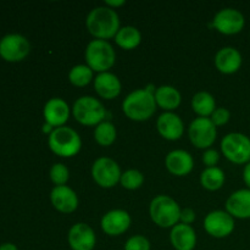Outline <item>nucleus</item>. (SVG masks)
Returning a JSON list of instances; mask_svg holds the SVG:
<instances>
[{
	"mask_svg": "<svg viewBox=\"0 0 250 250\" xmlns=\"http://www.w3.org/2000/svg\"><path fill=\"white\" fill-rule=\"evenodd\" d=\"M87 28L97 39L112 38L120 29V19L114 9L109 6H98L90 10L85 20Z\"/></svg>",
	"mask_w": 250,
	"mask_h": 250,
	"instance_id": "obj_1",
	"label": "nucleus"
},
{
	"mask_svg": "<svg viewBox=\"0 0 250 250\" xmlns=\"http://www.w3.org/2000/svg\"><path fill=\"white\" fill-rule=\"evenodd\" d=\"M122 110L127 117L134 121H146L150 119L156 110L154 93L148 89H137L129 93L122 103Z\"/></svg>",
	"mask_w": 250,
	"mask_h": 250,
	"instance_id": "obj_2",
	"label": "nucleus"
},
{
	"mask_svg": "<svg viewBox=\"0 0 250 250\" xmlns=\"http://www.w3.org/2000/svg\"><path fill=\"white\" fill-rule=\"evenodd\" d=\"M49 146L56 155L70 158L81 150L82 141L77 132L67 126L56 127L49 136Z\"/></svg>",
	"mask_w": 250,
	"mask_h": 250,
	"instance_id": "obj_3",
	"label": "nucleus"
},
{
	"mask_svg": "<svg viewBox=\"0 0 250 250\" xmlns=\"http://www.w3.org/2000/svg\"><path fill=\"white\" fill-rule=\"evenodd\" d=\"M150 217L158 226L168 229L180 221L181 209L175 199L168 195H158L150 203Z\"/></svg>",
	"mask_w": 250,
	"mask_h": 250,
	"instance_id": "obj_4",
	"label": "nucleus"
},
{
	"mask_svg": "<svg viewBox=\"0 0 250 250\" xmlns=\"http://www.w3.org/2000/svg\"><path fill=\"white\" fill-rule=\"evenodd\" d=\"M116 60V53L107 41L94 39L89 42L85 49V61L87 65L97 72H107L114 66Z\"/></svg>",
	"mask_w": 250,
	"mask_h": 250,
	"instance_id": "obj_5",
	"label": "nucleus"
},
{
	"mask_svg": "<svg viewBox=\"0 0 250 250\" xmlns=\"http://www.w3.org/2000/svg\"><path fill=\"white\" fill-rule=\"evenodd\" d=\"M72 114L80 124L85 126H94L103 122L106 111L104 105L97 98L87 95L76 100L72 107Z\"/></svg>",
	"mask_w": 250,
	"mask_h": 250,
	"instance_id": "obj_6",
	"label": "nucleus"
},
{
	"mask_svg": "<svg viewBox=\"0 0 250 250\" xmlns=\"http://www.w3.org/2000/svg\"><path fill=\"white\" fill-rule=\"evenodd\" d=\"M221 150L234 164H248L250 161V138L239 132L226 134L221 141Z\"/></svg>",
	"mask_w": 250,
	"mask_h": 250,
	"instance_id": "obj_7",
	"label": "nucleus"
},
{
	"mask_svg": "<svg viewBox=\"0 0 250 250\" xmlns=\"http://www.w3.org/2000/svg\"><path fill=\"white\" fill-rule=\"evenodd\" d=\"M121 175V170L116 161L106 156L97 159L93 164L92 176L95 182L103 188H111L116 186Z\"/></svg>",
	"mask_w": 250,
	"mask_h": 250,
	"instance_id": "obj_8",
	"label": "nucleus"
},
{
	"mask_svg": "<svg viewBox=\"0 0 250 250\" xmlns=\"http://www.w3.org/2000/svg\"><path fill=\"white\" fill-rule=\"evenodd\" d=\"M190 142L197 148H209L216 139V126L209 117H198L189 125Z\"/></svg>",
	"mask_w": 250,
	"mask_h": 250,
	"instance_id": "obj_9",
	"label": "nucleus"
},
{
	"mask_svg": "<svg viewBox=\"0 0 250 250\" xmlns=\"http://www.w3.org/2000/svg\"><path fill=\"white\" fill-rule=\"evenodd\" d=\"M246 19L239 10L233 7H225L215 15L212 26L224 34H237L244 28Z\"/></svg>",
	"mask_w": 250,
	"mask_h": 250,
	"instance_id": "obj_10",
	"label": "nucleus"
},
{
	"mask_svg": "<svg viewBox=\"0 0 250 250\" xmlns=\"http://www.w3.org/2000/svg\"><path fill=\"white\" fill-rule=\"evenodd\" d=\"M205 231L215 238H225L234 229V217L224 210L209 212L204 220Z\"/></svg>",
	"mask_w": 250,
	"mask_h": 250,
	"instance_id": "obj_11",
	"label": "nucleus"
},
{
	"mask_svg": "<svg viewBox=\"0 0 250 250\" xmlns=\"http://www.w3.org/2000/svg\"><path fill=\"white\" fill-rule=\"evenodd\" d=\"M29 42L21 34H7L0 41V55L6 61H21L28 55Z\"/></svg>",
	"mask_w": 250,
	"mask_h": 250,
	"instance_id": "obj_12",
	"label": "nucleus"
},
{
	"mask_svg": "<svg viewBox=\"0 0 250 250\" xmlns=\"http://www.w3.org/2000/svg\"><path fill=\"white\" fill-rule=\"evenodd\" d=\"M67 241L72 250H93L97 243V237L92 227L80 222L71 227Z\"/></svg>",
	"mask_w": 250,
	"mask_h": 250,
	"instance_id": "obj_13",
	"label": "nucleus"
},
{
	"mask_svg": "<svg viewBox=\"0 0 250 250\" xmlns=\"http://www.w3.org/2000/svg\"><path fill=\"white\" fill-rule=\"evenodd\" d=\"M131 216L127 211L115 209L106 212L102 219V229L109 236H120L128 229Z\"/></svg>",
	"mask_w": 250,
	"mask_h": 250,
	"instance_id": "obj_14",
	"label": "nucleus"
},
{
	"mask_svg": "<svg viewBox=\"0 0 250 250\" xmlns=\"http://www.w3.org/2000/svg\"><path fill=\"white\" fill-rule=\"evenodd\" d=\"M158 131L161 136L168 141H177L182 137L183 131H185V125H183L182 119L178 115L173 112H164L159 116L158 122Z\"/></svg>",
	"mask_w": 250,
	"mask_h": 250,
	"instance_id": "obj_15",
	"label": "nucleus"
},
{
	"mask_svg": "<svg viewBox=\"0 0 250 250\" xmlns=\"http://www.w3.org/2000/svg\"><path fill=\"white\" fill-rule=\"evenodd\" d=\"M70 116V107L61 98H51L44 106V119L53 127H61Z\"/></svg>",
	"mask_w": 250,
	"mask_h": 250,
	"instance_id": "obj_16",
	"label": "nucleus"
},
{
	"mask_svg": "<svg viewBox=\"0 0 250 250\" xmlns=\"http://www.w3.org/2000/svg\"><path fill=\"white\" fill-rule=\"evenodd\" d=\"M50 199L56 210L65 214L73 212L78 207V197L67 186H55L50 193Z\"/></svg>",
	"mask_w": 250,
	"mask_h": 250,
	"instance_id": "obj_17",
	"label": "nucleus"
},
{
	"mask_svg": "<svg viewBox=\"0 0 250 250\" xmlns=\"http://www.w3.org/2000/svg\"><path fill=\"white\" fill-rule=\"evenodd\" d=\"M242 61V54L233 46H225L220 49L215 56V65L217 70L226 75L237 72L241 68Z\"/></svg>",
	"mask_w": 250,
	"mask_h": 250,
	"instance_id": "obj_18",
	"label": "nucleus"
},
{
	"mask_svg": "<svg viewBox=\"0 0 250 250\" xmlns=\"http://www.w3.org/2000/svg\"><path fill=\"white\" fill-rule=\"evenodd\" d=\"M226 211L232 217L250 219V189L236 190L226 202Z\"/></svg>",
	"mask_w": 250,
	"mask_h": 250,
	"instance_id": "obj_19",
	"label": "nucleus"
},
{
	"mask_svg": "<svg viewBox=\"0 0 250 250\" xmlns=\"http://www.w3.org/2000/svg\"><path fill=\"white\" fill-rule=\"evenodd\" d=\"M170 241L176 250H193L197 244V234L190 225L181 222L171 229Z\"/></svg>",
	"mask_w": 250,
	"mask_h": 250,
	"instance_id": "obj_20",
	"label": "nucleus"
},
{
	"mask_svg": "<svg viewBox=\"0 0 250 250\" xmlns=\"http://www.w3.org/2000/svg\"><path fill=\"white\" fill-rule=\"evenodd\" d=\"M165 165L167 170L173 175L185 176L193 170L194 161L188 151L177 149V150H172L167 154L165 159Z\"/></svg>",
	"mask_w": 250,
	"mask_h": 250,
	"instance_id": "obj_21",
	"label": "nucleus"
},
{
	"mask_svg": "<svg viewBox=\"0 0 250 250\" xmlns=\"http://www.w3.org/2000/svg\"><path fill=\"white\" fill-rule=\"evenodd\" d=\"M95 92L104 99H114L121 93V82L111 72H102L94 80Z\"/></svg>",
	"mask_w": 250,
	"mask_h": 250,
	"instance_id": "obj_22",
	"label": "nucleus"
},
{
	"mask_svg": "<svg viewBox=\"0 0 250 250\" xmlns=\"http://www.w3.org/2000/svg\"><path fill=\"white\" fill-rule=\"evenodd\" d=\"M156 105L164 110H175L181 104V94L172 85H161L155 90Z\"/></svg>",
	"mask_w": 250,
	"mask_h": 250,
	"instance_id": "obj_23",
	"label": "nucleus"
},
{
	"mask_svg": "<svg viewBox=\"0 0 250 250\" xmlns=\"http://www.w3.org/2000/svg\"><path fill=\"white\" fill-rule=\"evenodd\" d=\"M115 41L119 46L126 49V50H131L139 45L142 41V34L136 27L125 26L119 29L117 34L115 36Z\"/></svg>",
	"mask_w": 250,
	"mask_h": 250,
	"instance_id": "obj_24",
	"label": "nucleus"
},
{
	"mask_svg": "<svg viewBox=\"0 0 250 250\" xmlns=\"http://www.w3.org/2000/svg\"><path fill=\"white\" fill-rule=\"evenodd\" d=\"M192 107L200 117L211 116L216 109L215 98L208 92H199L193 97Z\"/></svg>",
	"mask_w": 250,
	"mask_h": 250,
	"instance_id": "obj_25",
	"label": "nucleus"
},
{
	"mask_svg": "<svg viewBox=\"0 0 250 250\" xmlns=\"http://www.w3.org/2000/svg\"><path fill=\"white\" fill-rule=\"evenodd\" d=\"M200 183L205 189H220L225 183V172L216 166L215 167H207L200 175Z\"/></svg>",
	"mask_w": 250,
	"mask_h": 250,
	"instance_id": "obj_26",
	"label": "nucleus"
},
{
	"mask_svg": "<svg viewBox=\"0 0 250 250\" xmlns=\"http://www.w3.org/2000/svg\"><path fill=\"white\" fill-rule=\"evenodd\" d=\"M94 138L100 146H109L116 139V128L110 121H103L97 125L94 131Z\"/></svg>",
	"mask_w": 250,
	"mask_h": 250,
	"instance_id": "obj_27",
	"label": "nucleus"
},
{
	"mask_svg": "<svg viewBox=\"0 0 250 250\" xmlns=\"http://www.w3.org/2000/svg\"><path fill=\"white\" fill-rule=\"evenodd\" d=\"M93 70L88 65H76L68 72V80L77 87H84L92 81Z\"/></svg>",
	"mask_w": 250,
	"mask_h": 250,
	"instance_id": "obj_28",
	"label": "nucleus"
},
{
	"mask_svg": "<svg viewBox=\"0 0 250 250\" xmlns=\"http://www.w3.org/2000/svg\"><path fill=\"white\" fill-rule=\"evenodd\" d=\"M120 182H121L122 187L126 188V189H138L143 185L144 176L138 170H127L126 172H124L121 175Z\"/></svg>",
	"mask_w": 250,
	"mask_h": 250,
	"instance_id": "obj_29",
	"label": "nucleus"
},
{
	"mask_svg": "<svg viewBox=\"0 0 250 250\" xmlns=\"http://www.w3.org/2000/svg\"><path fill=\"white\" fill-rule=\"evenodd\" d=\"M70 172L68 168L63 164H54L50 168V178L56 186H65V183L68 181Z\"/></svg>",
	"mask_w": 250,
	"mask_h": 250,
	"instance_id": "obj_30",
	"label": "nucleus"
},
{
	"mask_svg": "<svg viewBox=\"0 0 250 250\" xmlns=\"http://www.w3.org/2000/svg\"><path fill=\"white\" fill-rule=\"evenodd\" d=\"M125 250H150V243L144 236H133L126 242Z\"/></svg>",
	"mask_w": 250,
	"mask_h": 250,
	"instance_id": "obj_31",
	"label": "nucleus"
},
{
	"mask_svg": "<svg viewBox=\"0 0 250 250\" xmlns=\"http://www.w3.org/2000/svg\"><path fill=\"white\" fill-rule=\"evenodd\" d=\"M229 117H231V112L226 107H216L215 111L211 115V121L214 122L215 126H222L229 122Z\"/></svg>",
	"mask_w": 250,
	"mask_h": 250,
	"instance_id": "obj_32",
	"label": "nucleus"
},
{
	"mask_svg": "<svg viewBox=\"0 0 250 250\" xmlns=\"http://www.w3.org/2000/svg\"><path fill=\"white\" fill-rule=\"evenodd\" d=\"M220 155L215 149H208L203 154V163L208 166V167H215L216 164L219 163Z\"/></svg>",
	"mask_w": 250,
	"mask_h": 250,
	"instance_id": "obj_33",
	"label": "nucleus"
},
{
	"mask_svg": "<svg viewBox=\"0 0 250 250\" xmlns=\"http://www.w3.org/2000/svg\"><path fill=\"white\" fill-rule=\"evenodd\" d=\"M180 220L182 221V224L185 225H190L195 220V212L194 210L189 209V208H186V209L181 210Z\"/></svg>",
	"mask_w": 250,
	"mask_h": 250,
	"instance_id": "obj_34",
	"label": "nucleus"
},
{
	"mask_svg": "<svg viewBox=\"0 0 250 250\" xmlns=\"http://www.w3.org/2000/svg\"><path fill=\"white\" fill-rule=\"evenodd\" d=\"M243 181L244 183L247 185L248 189H250V161L244 166V170H243Z\"/></svg>",
	"mask_w": 250,
	"mask_h": 250,
	"instance_id": "obj_35",
	"label": "nucleus"
},
{
	"mask_svg": "<svg viewBox=\"0 0 250 250\" xmlns=\"http://www.w3.org/2000/svg\"><path fill=\"white\" fill-rule=\"evenodd\" d=\"M105 4L107 6H121L125 4V0H116V1H112V0H105Z\"/></svg>",
	"mask_w": 250,
	"mask_h": 250,
	"instance_id": "obj_36",
	"label": "nucleus"
},
{
	"mask_svg": "<svg viewBox=\"0 0 250 250\" xmlns=\"http://www.w3.org/2000/svg\"><path fill=\"white\" fill-rule=\"evenodd\" d=\"M0 250H19V249H17V247L15 246V244L5 243L0 246Z\"/></svg>",
	"mask_w": 250,
	"mask_h": 250,
	"instance_id": "obj_37",
	"label": "nucleus"
}]
</instances>
